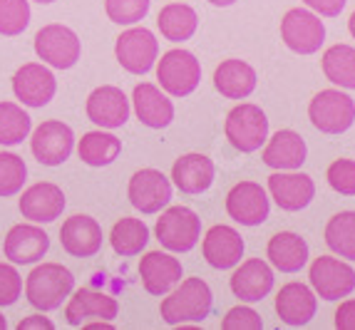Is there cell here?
Listing matches in <instances>:
<instances>
[{"instance_id":"obj_1","label":"cell","mask_w":355,"mask_h":330,"mask_svg":"<svg viewBox=\"0 0 355 330\" xmlns=\"http://www.w3.org/2000/svg\"><path fill=\"white\" fill-rule=\"evenodd\" d=\"M214 295L209 283L202 278H184L177 290L166 295L159 306L162 320L166 325H187V323H202L211 313Z\"/></svg>"},{"instance_id":"obj_2","label":"cell","mask_w":355,"mask_h":330,"mask_svg":"<svg viewBox=\"0 0 355 330\" xmlns=\"http://www.w3.org/2000/svg\"><path fill=\"white\" fill-rule=\"evenodd\" d=\"M75 288V276L62 263H40L30 271L25 281V295L33 308L48 313L62 306Z\"/></svg>"},{"instance_id":"obj_3","label":"cell","mask_w":355,"mask_h":330,"mask_svg":"<svg viewBox=\"0 0 355 330\" xmlns=\"http://www.w3.org/2000/svg\"><path fill=\"white\" fill-rule=\"evenodd\" d=\"M226 139L236 152L251 154L259 152L268 139V117L259 105L241 102L226 114L224 124Z\"/></svg>"},{"instance_id":"obj_4","label":"cell","mask_w":355,"mask_h":330,"mask_svg":"<svg viewBox=\"0 0 355 330\" xmlns=\"http://www.w3.org/2000/svg\"><path fill=\"white\" fill-rule=\"evenodd\" d=\"M157 241L174 254H187L202 238V218L189 207H169L162 211L154 226Z\"/></svg>"},{"instance_id":"obj_5","label":"cell","mask_w":355,"mask_h":330,"mask_svg":"<svg viewBox=\"0 0 355 330\" xmlns=\"http://www.w3.org/2000/svg\"><path fill=\"white\" fill-rule=\"evenodd\" d=\"M308 117L323 134H343L355 122V100L340 89H320L308 105Z\"/></svg>"},{"instance_id":"obj_6","label":"cell","mask_w":355,"mask_h":330,"mask_svg":"<svg viewBox=\"0 0 355 330\" xmlns=\"http://www.w3.org/2000/svg\"><path fill=\"white\" fill-rule=\"evenodd\" d=\"M157 80L172 97H189L202 82V65L189 50H169L157 60Z\"/></svg>"},{"instance_id":"obj_7","label":"cell","mask_w":355,"mask_h":330,"mask_svg":"<svg viewBox=\"0 0 355 330\" xmlns=\"http://www.w3.org/2000/svg\"><path fill=\"white\" fill-rule=\"evenodd\" d=\"M35 53L45 65L55 70H70L83 55V42L75 35V30H70L67 25L50 23L37 30Z\"/></svg>"},{"instance_id":"obj_8","label":"cell","mask_w":355,"mask_h":330,"mask_svg":"<svg viewBox=\"0 0 355 330\" xmlns=\"http://www.w3.org/2000/svg\"><path fill=\"white\" fill-rule=\"evenodd\" d=\"M281 40L296 55H313L326 42V25L313 10L293 8L281 20Z\"/></svg>"},{"instance_id":"obj_9","label":"cell","mask_w":355,"mask_h":330,"mask_svg":"<svg viewBox=\"0 0 355 330\" xmlns=\"http://www.w3.org/2000/svg\"><path fill=\"white\" fill-rule=\"evenodd\" d=\"M114 58L132 75H147L159 60V40L147 28H130L114 42Z\"/></svg>"},{"instance_id":"obj_10","label":"cell","mask_w":355,"mask_h":330,"mask_svg":"<svg viewBox=\"0 0 355 330\" xmlns=\"http://www.w3.org/2000/svg\"><path fill=\"white\" fill-rule=\"evenodd\" d=\"M308 278H311L315 295L323 301H340V298H348L355 290L353 266L340 259H333V256H318L311 263Z\"/></svg>"},{"instance_id":"obj_11","label":"cell","mask_w":355,"mask_h":330,"mask_svg":"<svg viewBox=\"0 0 355 330\" xmlns=\"http://www.w3.org/2000/svg\"><path fill=\"white\" fill-rule=\"evenodd\" d=\"M72 147H75V134L65 122L60 119H48L42 122L30 139V149L40 164L60 166L62 162L70 159Z\"/></svg>"},{"instance_id":"obj_12","label":"cell","mask_w":355,"mask_h":330,"mask_svg":"<svg viewBox=\"0 0 355 330\" xmlns=\"http://www.w3.org/2000/svg\"><path fill=\"white\" fill-rule=\"evenodd\" d=\"M127 194L137 211L157 214L169 207V201H172V182L159 169L149 166V169H139L132 174Z\"/></svg>"},{"instance_id":"obj_13","label":"cell","mask_w":355,"mask_h":330,"mask_svg":"<svg viewBox=\"0 0 355 330\" xmlns=\"http://www.w3.org/2000/svg\"><path fill=\"white\" fill-rule=\"evenodd\" d=\"M271 204H268L266 189L256 182H239L226 194V214L241 226H259L268 218Z\"/></svg>"},{"instance_id":"obj_14","label":"cell","mask_w":355,"mask_h":330,"mask_svg":"<svg viewBox=\"0 0 355 330\" xmlns=\"http://www.w3.org/2000/svg\"><path fill=\"white\" fill-rule=\"evenodd\" d=\"M85 110H87L89 122H95L102 130H119L130 119V100L114 85H102L92 89Z\"/></svg>"},{"instance_id":"obj_15","label":"cell","mask_w":355,"mask_h":330,"mask_svg":"<svg viewBox=\"0 0 355 330\" xmlns=\"http://www.w3.org/2000/svg\"><path fill=\"white\" fill-rule=\"evenodd\" d=\"M12 92L25 107H45L58 92V82L45 65L28 62L12 75Z\"/></svg>"},{"instance_id":"obj_16","label":"cell","mask_w":355,"mask_h":330,"mask_svg":"<svg viewBox=\"0 0 355 330\" xmlns=\"http://www.w3.org/2000/svg\"><path fill=\"white\" fill-rule=\"evenodd\" d=\"M268 194L284 211H301L315 196V184L301 171H276L268 177Z\"/></svg>"},{"instance_id":"obj_17","label":"cell","mask_w":355,"mask_h":330,"mask_svg":"<svg viewBox=\"0 0 355 330\" xmlns=\"http://www.w3.org/2000/svg\"><path fill=\"white\" fill-rule=\"evenodd\" d=\"M65 194L53 182H40L25 189L20 196V214L35 224H53L65 211Z\"/></svg>"},{"instance_id":"obj_18","label":"cell","mask_w":355,"mask_h":330,"mask_svg":"<svg viewBox=\"0 0 355 330\" xmlns=\"http://www.w3.org/2000/svg\"><path fill=\"white\" fill-rule=\"evenodd\" d=\"M243 248H246V243H243L241 234L224 224L211 226L202 241L207 263L211 268H219V271H226V268H234V266L241 263Z\"/></svg>"},{"instance_id":"obj_19","label":"cell","mask_w":355,"mask_h":330,"mask_svg":"<svg viewBox=\"0 0 355 330\" xmlns=\"http://www.w3.org/2000/svg\"><path fill=\"white\" fill-rule=\"evenodd\" d=\"M231 293L243 303L263 301L273 288V271L263 259H249L239 266L229 281Z\"/></svg>"},{"instance_id":"obj_20","label":"cell","mask_w":355,"mask_h":330,"mask_svg":"<svg viewBox=\"0 0 355 330\" xmlns=\"http://www.w3.org/2000/svg\"><path fill=\"white\" fill-rule=\"evenodd\" d=\"M60 243L75 259H92L102 248V226L85 214L70 216L60 229Z\"/></svg>"},{"instance_id":"obj_21","label":"cell","mask_w":355,"mask_h":330,"mask_svg":"<svg viewBox=\"0 0 355 330\" xmlns=\"http://www.w3.org/2000/svg\"><path fill=\"white\" fill-rule=\"evenodd\" d=\"M139 278L149 295H164L184 278L182 261L162 251H149L139 261Z\"/></svg>"},{"instance_id":"obj_22","label":"cell","mask_w":355,"mask_h":330,"mask_svg":"<svg viewBox=\"0 0 355 330\" xmlns=\"http://www.w3.org/2000/svg\"><path fill=\"white\" fill-rule=\"evenodd\" d=\"M315 308H318L315 290H311L303 283H286L276 295V313H279L281 323L291 325V328H301V325L311 323Z\"/></svg>"},{"instance_id":"obj_23","label":"cell","mask_w":355,"mask_h":330,"mask_svg":"<svg viewBox=\"0 0 355 330\" xmlns=\"http://www.w3.org/2000/svg\"><path fill=\"white\" fill-rule=\"evenodd\" d=\"M119 313L117 298L92 288H80L75 290V295L70 298V303L65 306V320L70 325H85L89 318L97 320H110L112 323Z\"/></svg>"},{"instance_id":"obj_24","label":"cell","mask_w":355,"mask_h":330,"mask_svg":"<svg viewBox=\"0 0 355 330\" xmlns=\"http://www.w3.org/2000/svg\"><path fill=\"white\" fill-rule=\"evenodd\" d=\"M132 102H135L137 119L144 127H149V130H164V127L172 124L174 105L157 85L152 82L137 85L135 92H132Z\"/></svg>"},{"instance_id":"obj_25","label":"cell","mask_w":355,"mask_h":330,"mask_svg":"<svg viewBox=\"0 0 355 330\" xmlns=\"http://www.w3.org/2000/svg\"><path fill=\"white\" fill-rule=\"evenodd\" d=\"M6 259H10L12 263H35L42 256L48 254L50 248V236L33 224H18L12 226L6 236Z\"/></svg>"},{"instance_id":"obj_26","label":"cell","mask_w":355,"mask_h":330,"mask_svg":"<svg viewBox=\"0 0 355 330\" xmlns=\"http://www.w3.org/2000/svg\"><path fill=\"white\" fill-rule=\"evenodd\" d=\"M306 141L298 132L293 130H279L263 147V164L276 171H293L301 169L306 162Z\"/></svg>"},{"instance_id":"obj_27","label":"cell","mask_w":355,"mask_h":330,"mask_svg":"<svg viewBox=\"0 0 355 330\" xmlns=\"http://www.w3.org/2000/svg\"><path fill=\"white\" fill-rule=\"evenodd\" d=\"M214 162L207 154H184L172 166V182L182 194H204L214 184Z\"/></svg>"},{"instance_id":"obj_28","label":"cell","mask_w":355,"mask_h":330,"mask_svg":"<svg viewBox=\"0 0 355 330\" xmlns=\"http://www.w3.org/2000/svg\"><path fill=\"white\" fill-rule=\"evenodd\" d=\"M256 70L243 60H224L214 72V87L226 100H246L256 89Z\"/></svg>"},{"instance_id":"obj_29","label":"cell","mask_w":355,"mask_h":330,"mask_svg":"<svg viewBox=\"0 0 355 330\" xmlns=\"http://www.w3.org/2000/svg\"><path fill=\"white\" fill-rule=\"evenodd\" d=\"M266 256L281 273H298L308 263V243L293 231H281L268 241Z\"/></svg>"},{"instance_id":"obj_30","label":"cell","mask_w":355,"mask_h":330,"mask_svg":"<svg viewBox=\"0 0 355 330\" xmlns=\"http://www.w3.org/2000/svg\"><path fill=\"white\" fill-rule=\"evenodd\" d=\"M157 28H159L164 40H172V42L191 40L196 28H199V15L187 3H169L157 15Z\"/></svg>"},{"instance_id":"obj_31","label":"cell","mask_w":355,"mask_h":330,"mask_svg":"<svg viewBox=\"0 0 355 330\" xmlns=\"http://www.w3.org/2000/svg\"><path fill=\"white\" fill-rule=\"evenodd\" d=\"M119 152H122L119 137L102 130L83 134V139L77 144V154L87 166H110L119 157Z\"/></svg>"},{"instance_id":"obj_32","label":"cell","mask_w":355,"mask_h":330,"mask_svg":"<svg viewBox=\"0 0 355 330\" xmlns=\"http://www.w3.org/2000/svg\"><path fill=\"white\" fill-rule=\"evenodd\" d=\"M110 243H112L114 254L125 256V259L142 254L144 246L149 243L147 224H144L142 218H132V216L119 218L117 224L112 226V231H110Z\"/></svg>"},{"instance_id":"obj_33","label":"cell","mask_w":355,"mask_h":330,"mask_svg":"<svg viewBox=\"0 0 355 330\" xmlns=\"http://www.w3.org/2000/svg\"><path fill=\"white\" fill-rule=\"evenodd\" d=\"M323 75L340 89H355V47L333 45L323 53Z\"/></svg>"},{"instance_id":"obj_34","label":"cell","mask_w":355,"mask_h":330,"mask_svg":"<svg viewBox=\"0 0 355 330\" xmlns=\"http://www.w3.org/2000/svg\"><path fill=\"white\" fill-rule=\"evenodd\" d=\"M326 243L340 259L355 261V211H340L326 224Z\"/></svg>"},{"instance_id":"obj_35","label":"cell","mask_w":355,"mask_h":330,"mask_svg":"<svg viewBox=\"0 0 355 330\" xmlns=\"http://www.w3.org/2000/svg\"><path fill=\"white\" fill-rule=\"evenodd\" d=\"M30 114L15 102H0V144L12 147L28 139Z\"/></svg>"},{"instance_id":"obj_36","label":"cell","mask_w":355,"mask_h":330,"mask_svg":"<svg viewBox=\"0 0 355 330\" xmlns=\"http://www.w3.org/2000/svg\"><path fill=\"white\" fill-rule=\"evenodd\" d=\"M28 179V166L18 154L0 152V196H15Z\"/></svg>"},{"instance_id":"obj_37","label":"cell","mask_w":355,"mask_h":330,"mask_svg":"<svg viewBox=\"0 0 355 330\" xmlns=\"http://www.w3.org/2000/svg\"><path fill=\"white\" fill-rule=\"evenodd\" d=\"M30 25L28 0H0V35L15 37Z\"/></svg>"},{"instance_id":"obj_38","label":"cell","mask_w":355,"mask_h":330,"mask_svg":"<svg viewBox=\"0 0 355 330\" xmlns=\"http://www.w3.org/2000/svg\"><path fill=\"white\" fill-rule=\"evenodd\" d=\"M152 0H105L107 18L117 25H137L147 18Z\"/></svg>"},{"instance_id":"obj_39","label":"cell","mask_w":355,"mask_h":330,"mask_svg":"<svg viewBox=\"0 0 355 330\" xmlns=\"http://www.w3.org/2000/svg\"><path fill=\"white\" fill-rule=\"evenodd\" d=\"M326 179L333 191L343 196H355V162L353 159H336L326 171Z\"/></svg>"},{"instance_id":"obj_40","label":"cell","mask_w":355,"mask_h":330,"mask_svg":"<svg viewBox=\"0 0 355 330\" xmlns=\"http://www.w3.org/2000/svg\"><path fill=\"white\" fill-rule=\"evenodd\" d=\"M221 328L224 330H261L263 328V320H261V315L254 311V308L236 306L224 315Z\"/></svg>"},{"instance_id":"obj_41","label":"cell","mask_w":355,"mask_h":330,"mask_svg":"<svg viewBox=\"0 0 355 330\" xmlns=\"http://www.w3.org/2000/svg\"><path fill=\"white\" fill-rule=\"evenodd\" d=\"M23 293V278L8 263H0V306H12Z\"/></svg>"},{"instance_id":"obj_42","label":"cell","mask_w":355,"mask_h":330,"mask_svg":"<svg viewBox=\"0 0 355 330\" xmlns=\"http://www.w3.org/2000/svg\"><path fill=\"white\" fill-rule=\"evenodd\" d=\"M303 3L308 6V10L318 12L323 18H338L348 0H303Z\"/></svg>"},{"instance_id":"obj_43","label":"cell","mask_w":355,"mask_h":330,"mask_svg":"<svg viewBox=\"0 0 355 330\" xmlns=\"http://www.w3.org/2000/svg\"><path fill=\"white\" fill-rule=\"evenodd\" d=\"M336 328L338 330H355V298L343 301L336 311Z\"/></svg>"},{"instance_id":"obj_44","label":"cell","mask_w":355,"mask_h":330,"mask_svg":"<svg viewBox=\"0 0 355 330\" xmlns=\"http://www.w3.org/2000/svg\"><path fill=\"white\" fill-rule=\"evenodd\" d=\"M18 330H55V323L50 318H42V315H30V318L20 320Z\"/></svg>"},{"instance_id":"obj_45","label":"cell","mask_w":355,"mask_h":330,"mask_svg":"<svg viewBox=\"0 0 355 330\" xmlns=\"http://www.w3.org/2000/svg\"><path fill=\"white\" fill-rule=\"evenodd\" d=\"M211 6H216V8H229V6H234L236 0H209Z\"/></svg>"},{"instance_id":"obj_46","label":"cell","mask_w":355,"mask_h":330,"mask_svg":"<svg viewBox=\"0 0 355 330\" xmlns=\"http://www.w3.org/2000/svg\"><path fill=\"white\" fill-rule=\"evenodd\" d=\"M348 30H350V35H353V40H355V10H353V15H350V20H348Z\"/></svg>"},{"instance_id":"obj_47","label":"cell","mask_w":355,"mask_h":330,"mask_svg":"<svg viewBox=\"0 0 355 330\" xmlns=\"http://www.w3.org/2000/svg\"><path fill=\"white\" fill-rule=\"evenodd\" d=\"M8 328V320L3 318V313H0V330H6Z\"/></svg>"},{"instance_id":"obj_48","label":"cell","mask_w":355,"mask_h":330,"mask_svg":"<svg viewBox=\"0 0 355 330\" xmlns=\"http://www.w3.org/2000/svg\"><path fill=\"white\" fill-rule=\"evenodd\" d=\"M35 3H40V6H50V3H55V0H35Z\"/></svg>"}]
</instances>
